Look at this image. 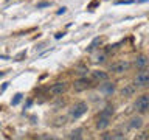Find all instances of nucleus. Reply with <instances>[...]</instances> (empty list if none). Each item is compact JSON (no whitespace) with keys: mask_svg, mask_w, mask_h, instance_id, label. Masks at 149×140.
Returning <instances> with one entry per match:
<instances>
[{"mask_svg":"<svg viewBox=\"0 0 149 140\" xmlns=\"http://www.w3.org/2000/svg\"><path fill=\"white\" fill-rule=\"evenodd\" d=\"M88 109V106H87V103H84V101H79V103H74V104L72 106V109H70V117L74 120H78V118H81V117L87 112Z\"/></svg>","mask_w":149,"mask_h":140,"instance_id":"obj_1","label":"nucleus"},{"mask_svg":"<svg viewBox=\"0 0 149 140\" xmlns=\"http://www.w3.org/2000/svg\"><path fill=\"white\" fill-rule=\"evenodd\" d=\"M148 84H149V70L141 69L134 79V86L135 87H144V86H148Z\"/></svg>","mask_w":149,"mask_h":140,"instance_id":"obj_2","label":"nucleus"},{"mask_svg":"<svg viewBox=\"0 0 149 140\" xmlns=\"http://www.w3.org/2000/svg\"><path fill=\"white\" fill-rule=\"evenodd\" d=\"M130 69V62L129 61H118V62H115V64H112L110 65V72L112 73H124V72H127V70Z\"/></svg>","mask_w":149,"mask_h":140,"instance_id":"obj_3","label":"nucleus"},{"mask_svg":"<svg viewBox=\"0 0 149 140\" xmlns=\"http://www.w3.org/2000/svg\"><path fill=\"white\" fill-rule=\"evenodd\" d=\"M90 86H92V83H90V79H87V78H79L73 83V89L76 92H84V90H87V89H90Z\"/></svg>","mask_w":149,"mask_h":140,"instance_id":"obj_4","label":"nucleus"},{"mask_svg":"<svg viewBox=\"0 0 149 140\" xmlns=\"http://www.w3.org/2000/svg\"><path fill=\"white\" fill-rule=\"evenodd\" d=\"M149 103V95H141L137 98V101L134 103V109L138 111V112H144L146 111V106Z\"/></svg>","mask_w":149,"mask_h":140,"instance_id":"obj_5","label":"nucleus"},{"mask_svg":"<svg viewBox=\"0 0 149 140\" xmlns=\"http://www.w3.org/2000/svg\"><path fill=\"white\" fill-rule=\"evenodd\" d=\"M65 90H67V84H65V83H54L53 86L50 87V93H51V95H54V97L62 95Z\"/></svg>","mask_w":149,"mask_h":140,"instance_id":"obj_6","label":"nucleus"},{"mask_svg":"<svg viewBox=\"0 0 149 140\" xmlns=\"http://www.w3.org/2000/svg\"><path fill=\"white\" fill-rule=\"evenodd\" d=\"M100 90L104 93V95H112V93L115 92V86L113 83H109V81H104V84H101Z\"/></svg>","mask_w":149,"mask_h":140,"instance_id":"obj_7","label":"nucleus"},{"mask_svg":"<svg viewBox=\"0 0 149 140\" xmlns=\"http://www.w3.org/2000/svg\"><path fill=\"white\" fill-rule=\"evenodd\" d=\"M110 120H112V118H107V117H98L96 128L100 129V131L107 129V128H109V125H110Z\"/></svg>","mask_w":149,"mask_h":140,"instance_id":"obj_8","label":"nucleus"},{"mask_svg":"<svg viewBox=\"0 0 149 140\" xmlns=\"http://www.w3.org/2000/svg\"><path fill=\"white\" fill-rule=\"evenodd\" d=\"M92 78L95 79V81H107V79H109V75L106 72H101V70H93Z\"/></svg>","mask_w":149,"mask_h":140,"instance_id":"obj_9","label":"nucleus"},{"mask_svg":"<svg viewBox=\"0 0 149 140\" xmlns=\"http://www.w3.org/2000/svg\"><path fill=\"white\" fill-rule=\"evenodd\" d=\"M129 126L132 129H141L143 128V118L141 117H132L129 121Z\"/></svg>","mask_w":149,"mask_h":140,"instance_id":"obj_10","label":"nucleus"},{"mask_svg":"<svg viewBox=\"0 0 149 140\" xmlns=\"http://www.w3.org/2000/svg\"><path fill=\"white\" fill-rule=\"evenodd\" d=\"M146 65H148V58H146V56H138V58L137 59H135V67H137V69H140V70H141V69H146Z\"/></svg>","mask_w":149,"mask_h":140,"instance_id":"obj_11","label":"nucleus"},{"mask_svg":"<svg viewBox=\"0 0 149 140\" xmlns=\"http://www.w3.org/2000/svg\"><path fill=\"white\" fill-rule=\"evenodd\" d=\"M113 106H106L104 109L100 112V115L98 117H107V118H112V115H113Z\"/></svg>","mask_w":149,"mask_h":140,"instance_id":"obj_12","label":"nucleus"},{"mask_svg":"<svg viewBox=\"0 0 149 140\" xmlns=\"http://www.w3.org/2000/svg\"><path fill=\"white\" fill-rule=\"evenodd\" d=\"M135 92V86H126L121 89V95L123 97H132Z\"/></svg>","mask_w":149,"mask_h":140,"instance_id":"obj_13","label":"nucleus"},{"mask_svg":"<svg viewBox=\"0 0 149 140\" xmlns=\"http://www.w3.org/2000/svg\"><path fill=\"white\" fill-rule=\"evenodd\" d=\"M82 129H74V131H72L70 132V135H68V139H81L82 137Z\"/></svg>","mask_w":149,"mask_h":140,"instance_id":"obj_14","label":"nucleus"},{"mask_svg":"<svg viewBox=\"0 0 149 140\" xmlns=\"http://www.w3.org/2000/svg\"><path fill=\"white\" fill-rule=\"evenodd\" d=\"M22 93H16V95H14V98H13V101H11V104L13 106H16V104H19V103H20V100H22Z\"/></svg>","mask_w":149,"mask_h":140,"instance_id":"obj_15","label":"nucleus"},{"mask_svg":"<svg viewBox=\"0 0 149 140\" xmlns=\"http://www.w3.org/2000/svg\"><path fill=\"white\" fill-rule=\"evenodd\" d=\"M95 61H96V62H104V61H106V55H104V53H102V55H98Z\"/></svg>","mask_w":149,"mask_h":140,"instance_id":"obj_16","label":"nucleus"},{"mask_svg":"<svg viewBox=\"0 0 149 140\" xmlns=\"http://www.w3.org/2000/svg\"><path fill=\"white\" fill-rule=\"evenodd\" d=\"M45 6H50V3H48V2H40V3H37V8H45Z\"/></svg>","mask_w":149,"mask_h":140,"instance_id":"obj_17","label":"nucleus"},{"mask_svg":"<svg viewBox=\"0 0 149 140\" xmlns=\"http://www.w3.org/2000/svg\"><path fill=\"white\" fill-rule=\"evenodd\" d=\"M65 11H67V8H61V9H59V11H58V14H64Z\"/></svg>","mask_w":149,"mask_h":140,"instance_id":"obj_18","label":"nucleus"},{"mask_svg":"<svg viewBox=\"0 0 149 140\" xmlns=\"http://www.w3.org/2000/svg\"><path fill=\"white\" fill-rule=\"evenodd\" d=\"M144 112H148V114H149V103H148V106H146V111H144Z\"/></svg>","mask_w":149,"mask_h":140,"instance_id":"obj_19","label":"nucleus"}]
</instances>
